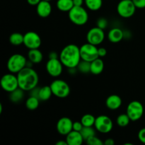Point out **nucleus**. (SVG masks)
Listing matches in <instances>:
<instances>
[{
	"instance_id": "8",
	"label": "nucleus",
	"mask_w": 145,
	"mask_h": 145,
	"mask_svg": "<svg viewBox=\"0 0 145 145\" xmlns=\"http://www.w3.org/2000/svg\"><path fill=\"white\" fill-rule=\"evenodd\" d=\"M0 86L3 90L8 93H11V91L18 89L19 86L17 75L16 76L15 74L11 72L3 75L0 80Z\"/></svg>"
},
{
	"instance_id": "16",
	"label": "nucleus",
	"mask_w": 145,
	"mask_h": 145,
	"mask_svg": "<svg viewBox=\"0 0 145 145\" xmlns=\"http://www.w3.org/2000/svg\"><path fill=\"white\" fill-rule=\"evenodd\" d=\"M65 140L68 145H82L84 141V139L80 132L72 130L69 134L66 135Z\"/></svg>"
},
{
	"instance_id": "19",
	"label": "nucleus",
	"mask_w": 145,
	"mask_h": 145,
	"mask_svg": "<svg viewBox=\"0 0 145 145\" xmlns=\"http://www.w3.org/2000/svg\"><path fill=\"white\" fill-rule=\"evenodd\" d=\"M104 69V62L101 59L98 57L91 62V73L94 75H99L103 72Z\"/></svg>"
},
{
	"instance_id": "11",
	"label": "nucleus",
	"mask_w": 145,
	"mask_h": 145,
	"mask_svg": "<svg viewBox=\"0 0 145 145\" xmlns=\"http://www.w3.org/2000/svg\"><path fill=\"white\" fill-rule=\"evenodd\" d=\"M104 31L99 27L96 26L91 28L86 34L87 42L94 45H99L103 42L105 39Z\"/></svg>"
},
{
	"instance_id": "10",
	"label": "nucleus",
	"mask_w": 145,
	"mask_h": 145,
	"mask_svg": "<svg viewBox=\"0 0 145 145\" xmlns=\"http://www.w3.org/2000/svg\"><path fill=\"white\" fill-rule=\"evenodd\" d=\"M98 49L96 45L87 42L80 47V55L82 59L91 62L99 57Z\"/></svg>"
},
{
	"instance_id": "7",
	"label": "nucleus",
	"mask_w": 145,
	"mask_h": 145,
	"mask_svg": "<svg viewBox=\"0 0 145 145\" xmlns=\"http://www.w3.org/2000/svg\"><path fill=\"white\" fill-rule=\"evenodd\" d=\"M136 8L133 0H121L117 5V12L122 18H128L134 15Z\"/></svg>"
},
{
	"instance_id": "25",
	"label": "nucleus",
	"mask_w": 145,
	"mask_h": 145,
	"mask_svg": "<svg viewBox=\"0 0 145 145\" xmlns=\"http://www.w3.org/2000/svg\"><path fill=\"white\" fill-rule=\"evenodd\" d=\"M85 4L92 11H99L103 5V0H84Z\"/></svg>"
},
{
	"instance_id": "27",
	"label": "nucleus",
	"mask_w": 145,
	"mask_h": 145,
	"mask_svg": "<svg viewBox=\"0 0 145 145\" xmlns=\"http://www.w3.org/2000/svg\"><path fill=\"white\" fill-rule=\"evenodd\" d=\"M80 121L84 127H93L94 126L96 118L91 114H85L82 116Z\"/></svg>"
},
{
	"instance_id": "17",
	"label": "nucleus",
	"mask_w": 145,
	"mask_h": 145,
	"mask_svg": "<svg viewBox=\"0 0 145 145\" xmlns=\"http://www.w3.org/2000/svg\"><path fill=\"white\" fill-rule=\"evenodd\" d=\"M122 99L118 95H110L106 100V106L111 110H116L120 108L122 106Z\"/></svg>"
},
{
	"instance_id": "1",
	"label": "nucleus",
	"mask_w": 145,
	"mask_h": 145,
	"mask_svg": "<svg viewBox=\"0 0 145 145\" xmlns=\"http://www.w3.org/2000/svg\"><path fill=\"white\" fill-rule=\"evenodd\" d=\"M59 58L65 67H76L82 60L80 48L75 44H69L61 50Z\"/></svg>"
},
{
	"instance_id": "41",
	"label": "nucleus",
	"mask_w": 145,
	"mask_h": 145,
	"mask_svg": "<svg viewBox=\"0 0 145 145\" xmlns=\"http://www.w3.org/2000/svg\"><path fill=\"white\" fill-rule=\"evenodd\" d=\"M84 1V0H73L74 5L78 6V7H80V6L83 5Z\"/></svg>"
},
{
	"instance_id": "39",
	"label": "nucleus",
	"mask_w": 145,
	"mask_h": 145,
	"mask_svg": "<svg viewBox=\"0 0 145 145\" xmlns=\"http://www.w3.org/2000/svg\"><path fill=\"white\" fill-rule=\"evenodd\" d=\"M103 144L104 145H114L115 144V141L112 138H108L103 142Z\"/></svg>"
},
{
	"instance_id": "18",
	"label": "nucleus",
	"mask_w": 145,
	"mask_h": 145,
	"mask_svg": "<svg viewBox=\"0 0 145 145\" xmlns=\"http://www.w3.org/2000/svg\"><path fill=\"white\" fill-rule=\"evenodd\" d=\"M109 41L113 43H118L124 38V31L119 28H113L108 33Z\"/></svg>"
},
{
	"instance_id": "34",
	"label": "nucleus",
	"mask_w": 145,
	"mask_h": 145,
	"mask_svg": "<svg viewBox=\"0 0 145 145\" xmlns=\"http://www.w3.org/2000/svg\"><path fill=\"white\" fill-rule=\"evenodd\" d=\"M83 127L84 125L81 121H75L73 123V130L81 132Z\"/></svg>"
},
{
	"instance_id": "43",
	"label": "nucleus",
	"mask_w": 145,
	"mask_h": 145,
	"mask_svg": "<svg viewBox=\"0 0 145 145\" xmlns=\"http://www.w3.org/2000/svg\"><path fill=\"white\" fill-rule=\"evenodd\" d=\"M2 111H3V106L1 103H0V114L2 113Z\"/></svg>"
},
{
	"instance_id": "14",
	"label": "nucleus",
	"mask_w": 145,
	"mask_h": 145,
	"mask_svg": "<svg viewBox=\"0 0 145 145\" xmlns=\"http://www.w3.org/2000/svg\"><path fill=\"white\" fill-rule=\"evenodd\" d=\"M72 120L68 117H62L59 119L56 125V129L59 135L66 136L72 130H73Z\"/></svg>"
},
{
	"instance_id": "33",
	"label": "nucleus",
	"mask_w": 145,
	"mask_h": 145,
	"mask_svg": "<svg viewBox=\"0 0 145 145\" xmlns=\"http://www.w3.org/2000/svg\"><path fill=\"white\" fill-rule=\"evenodd\" d=\"M133 1L137 8H145V0H133Z\"/></svg>"
},
{
	"instance_id": "4",
	"label": "nucleus",
	"mask_w": 145,
	"mask_h": 145,
	"mask_svg": "<svg viewBox=\"0 0 145 145\" xmlns=\"http://www.w3.org/2000/svg\"><path fill=\"white\" fill-rule=\"evenodd\" d=\"M27 59L23 55L19 53L14 54L8 58L7 67L8 72L13 74H18L26 67Z\"/></svg>"
},
{
	"instance_id": "26",
	"label": "nucleus",
	"mask_w": 145,
	"mask_h": 145,
	"mask_svg": "<svg viewBox=\"0 0 145 145\" xmlns=\"http://www.w3.org/2000/svg\"><path fill=\"white\" fill-rule=\"evenodd\" d=\"M40 101L38 98L30 96V97L28 98L27 100L25 101V107H26L27 109L30 110H35L39 106Z\"/></svg>"
},
{
	"instance_id": "37",
	"label": "nucleus",
	"mask_w": 145,
	"mask_h": 145,
	"mask_svg": "<svg viewBox=\"0 0 145 145\" xmlns=\"http://www.w3.org/2000/svg\"><path fill=\"white\" fill-rule=\"evenodd\" d=\"M98 53H99V57H103L107 55V50L105 48H100L98 49Z\"/></svg>"
},
{
	"instance_id": "6",
	"label": "nucleus",
	"mask_w": 145,
	"mask_h": 145,
	"mask_svg": "<svg viewBox=\"0 0 145 145\" xmlns=\"http://www.w3.org/2000/svg\"><path fill=\"white\" fill-rule=\"evenodd\" d=\"M144 106L141 102L138 101H133L127 105L126 113L131 121H137L142 118L144 114Z\"/></svg>"
},
{
	"instance_id": "3",
	"label": "nucleus",
	"mask_w": 145,
	"mask_h": 145,
	"mask_svg": "<svg viewBox=\"0 0 145 145\" xmlns=\"http://www.w3.org/2000/svg\"><path fill=\"white\" fill-rule=\"evenodd\" d=\"M68 17L72 24L76 25H84L88 22L89 14L82 6H74L68 12Z\"/></svg>"
},
{
	"instance_id": "28",
	"label": "nucleus",
	"mask_w": 145,
	"mask_h": 145,
	"mask_svg": "<svg viewBox=\"0 0 145 145\" xmlns=\"http://www.w3.org/2000/svg\"><path fill=\"white\" fill-rule=\"evenodd\" d=\"M130 121H131V120L127 116V113H123V114L119 115L116 118V123L119 127H125L128 125Z\"/></svg>"
},
{
	"instance_id": "35",
	"label": "nucleus",
	"mask_w": 145,
	"mask_h": 145,
	"mask_svg": "<svg viewBox=\"0 0 145 145\" xmlns=\"http://www.w3.org/2000/svg\"><path fill=\"white\" fill-rule=\"evenodd\" d=\"M137 137H138L139 140H140L142 143L145 144V127L142 128L141 130L139 131Z\"/></svg>"
},
{
	"instance_id": "32",
	"label": "nucleus",
	"mask_w": 145,
	"mask_h": 145,
	"mask_svg": "<svg viewBox=\"0 0 145 145\" xmlns=\"http://www.w3.org/2000/svg\"><path fill=\"white\" fill-rule=\"evenodd\" d=\"M108 25V21L104 17H101L96 21V26L103 30L106 29Z\"/></svg>"
},
{
	"instance_id": "12",
	"label": "nucleus",
	"mask_w": 145,
	"mask_h": 145,
	"mask_svg": "<svg viewBox=\"0 0 145 145\" xmlns=\"http://www.w3.org/2000/svg\"><path fill=\"white\" fill-rule=\"evenodd\" d=\"M41 38L36 32L28 31L24 34V45L28 49H38L41 46Z\"/></svg>"
},
{
	"instance_id": "13",
	"label": "nucleus",
	"mask_w": 145,
	"mask_h": 145,
	"mask_svg": "<svg viewBox=\"0 0 145 145\" xmlns=\"http://www.w3.org/2000/svg\"><path fill=\"white\" fill-rule=\"evenodd\" d=\"M63 66L59 58L49 59L46 63V71L50 76L52 77H58L60 76L63 71Z\"/></svg>"
},
{
	"instance_id": "9",
	"label": "nucleus",
	"mask_w": 145,
	"mask_h": 145,
	"mask_svg": "<svg viewBox=\"0 0 145 145\" xmlns=\"http://www.w3.org/2000/svg\"><path fill=\"white\" fill-rule=\"evenodd\" d=\"M94 127L99 133L107 134L113 130V123L109 116L101 115L96 118Z\"/></svg>"
},
{
	"instance_id": "42",
	"label": "nucleus",
	"mask_w": 145,
	"mask_h": 145,
	"mask_svg": "<svg viewBox=\"0 0 145 145\" xmlns=\"http://www.w3.org/2000/svg\"><path fill=\"white\" fill-rule=\"evenodd\" d=\"M55 144L56 145H68L66 140H65V141H63V140H59V141L55 143Z\"/></svg>"
},
{
	"instance_id": "22",
	"label": "nucleus",
	"mask_w": 145,
	"mask_h": 145,
	"mask_svg": "<svg viewBox=\"0 0 145 145\" xmlns=\"http://www.w3.org/2000/svg\"><path fill=\"white\" fill-rule=\"evenodd\" d=\"M24 91L23 89L18 87L16 90L9 93V99L11 102L14 103H18L21 102L24 98Z\"/></svg>"
},
{
	"instance_id": "5",
	"label": "nucleus",
	"mask_w": 145,
	"mask_h": 145,
	"mask_svg": "<svg viewBox=\"0 0 145 145\" xmlns=\"http://www.w3.org/2000/svg\"><path fill=\"white\" fill-rule=\"evenodd\" d=\"M53 96L59 99L67 98L70 93V87L65 81L55 79L50 85Z\"/></svg>"
},
{
	"instance_id": "44",
	"label": "nucleus",
	"mask_w": 145,
	"mask_h": 145,
	"mask_svg": "<svg viewBox=\"0 0 145 145\" xmlns=\"http://www.w3.org/2000/svg\"><path fill=\"white\" fill-rule=\"evenodd\" d=\"M45 1H52V0H45Z\"/></svg>"
},
{
	"instance_id": "21",
	"label": "nucleus",
	"mask_w": 145,
	"mask_h": 145,
	"mask_svg": "<svg viewBox=\"0 0 145 145\" xmlns=\"http://www.w3.org/2000/svg\"><path fill=\"white\" fill-rule=\"evenodd\" d=\"M56 6L59 11L62 12H69L74 5L73 0H57Z\"/></svg>"
},
{
	"instance_id": "2",
	"label": "nucleus",
	"mask_w": 145,
	"mask_h": 145,
	"mask_svg": "<svg viewBox=\"0 0 145 145\" xmlns=\"http://www.w3.org/2000/svg\"><path fill=\"white\" fill-rule=\"evenodd\" d=\"M18 86L25 91H30L38 86V74L32 67H25L17 74Z\"/></svg>"
},
{
	"instance_id": "38",
	"label": "nucleus",
	"mask_w": 145,
	"mask_h": 145,
	"mask_svg": "<svg viewBox=\"0 0 145 145\" xmlns=\"http://www.w3.org/2000/svg\"><path fill=\"white\" fill-rule=\"evenodd\" d=\"M48 57H49V59H57V58L59 57V55H58V54L56 52L52 51V52H50L49 53Z\"/></svg>"
},
{
	"instance_id": "23",
	"label": "nucleus",
	"mask_w": 145,
	"mask_h": 145,
	"mask_svg": "<svg viewBox=\"0 0 145 145\" xmlns=\"http://www.w3.org/2000/svg\"><path fill=\"white\" fill-rule=\"evenodd\" d=\"M52 94V90L50 86H44L40 88L38 99L40 101H46L51 98Z\"/></svg>"
},
{
	"instance_id": "20",
	"label": "nucleus",
	"mask_w": 145,
	"mask_h": 145,
	"mask_svg": "<svg viewBox=\"0 0 145 145\" xmlns=\"http://www.w3.org/2000/svg\"><path fill=\"white\" fill-rule=\"evenodd\" d=\"M28 60H30L33 64H38L42 61L43 55L39 48L31 49L29 50L28 52Z\"/></svg>"
},
{
	"instance_id": "15",
	"label": "nucleus",
	"mask_w": 145,
	"mask_h": 145,
	"mask_svg": "<svg viewBox=\"0 0 145 145\" xmlns=\"http://www.w3.org/2000/svg\"><path fill=\"white\" fill-rule=\"evenodd\" d=\"M52 5L50 1L41 0L40 2L36 6V12L38 16L41 18H47L52 13Z\"/></svg>"
},
{
	"instance_id": "36",
	"label": "nucleus",
	"mask_w": 145,
	"mask_h": 145,
	"mask_svg": "<svg viewBox=\"0 0 145 145\" xmlns=\"http://www.w3.org/2000/svg\"><path fill=\"white\" fill-rule=\"evenodd\" d=\"M39 91H40V88L38 87V86H36V87H35L34 89H31V90L30 91V96L38 98Z\"/></svg>"
},
{
	"instance_id": "30",
	"label": "nucleus",
	"mask_w": 145,
	"mask_h": 145,
	"mask_svg": "<svg viewBox=\"0 0 145 145\" xmlns=\"http://www.w3.org/2000/svg\"><path fill=\"white\" fill-rule=\"evenodd\" d=\"M80 133L83 136L84 141H86L89 137L96 135V129L93 128V127H84V126Z\"/></svg>"
},
{
	"instance_id": "31",
	"label": "nucleus",
	"mask_w": 145,
	"mask_h": 145,
	"mask_svg": "<svg viewBox=\"0 0 145 145\" xmlns=\"http://www.w3.org/2000/svg\"><path fill=\"white\" fill-rule=\"evenodd\" d=\"M86 143L89 145H103V142L96 135L91 136L86 140Z\"/></svg>"
},
{
	"instance_id": "40",
	"label": "nucleus",
	"mask_w": 145,
	"mask_h": 145,
	"mask_svg": "<svg viewBox=\"0 0 145 145\" xmlns=\"http://www.w3.org/2000/svg\"><path fill=\"white\" fill-rule=\"evenodd\" d=\"M41 0H27V2L31 6H37Z\"/></svg>"
},
{
	"instance_id": "24",
	"label": "nucleus",
	"mask_w": 145,
	"mask_h": 145,
	"mask_svg": "<svg viewBox=\"0 0 145 145\" xmlns=\"http://www.w3.org/2000/svg\"><path fill=\"white\" fill-rule=\"evenodd\" d=\"M24 35L21 34V33H13L10 35L9 38V42L13 45L15 46H18L22 44H24Z\"/></svg>"
},
{
	"instance_id": "29",
	"label": "nucleus",
	"mask_w": 145,
	"mask_h": 145,
	"mask_svg": "<svg viewBox=\"0 0 145 145\" xmlns=\"http://www.w3.org/2000/svg\"><path fill=\"white\" fill-rule=\"evenodd\" d=\"M76 68L78 71L82 74L91 73V62L82 59Z\"/></svg>"
}]
</instances>
